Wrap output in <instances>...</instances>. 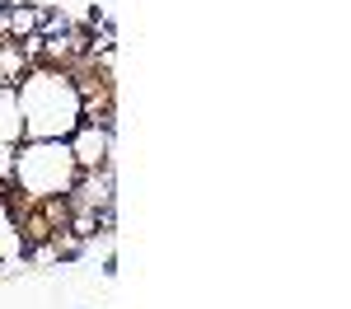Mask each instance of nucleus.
Instances as JSON below:
<instances>
[{
	"label": "nucleus",
	"mask_w": 351,
	"mask_h": 309,
	"mask_svg": "<svg viewBox=\"0 0 351 309\" xmlns=\"http://www.w3.org/2000/svg\"><path fill=\"white\" fill-rule=\"evenodd\" d=\"M19 117H24V140H71V132L80 127V112H84V99H80V84L66 66H28L19 84Z\"/></svg>",
	"instance_id": "f257e3e1"
},
{
	"label": "nucleus",
	"mask_w": 351,
	"mask_h": 309,
	"mask_svg": "<svg viewBox=\"0 0 351 309\" xmlns=\"http://www.w3.org/2000/svg\"><path fill=\"white\" fill-rule=\"evenodd\" d=\"M80 178V164L71 155L66 140H19L14 150V193L24 201H47V197H66Z\"/></svg>",
	"instance_id": "f03ea898"
},
{
	"label": "nucleus",
	"mask_w": 351,
	"mask_h": 309,
	"mask_svg": "<svg viewBox=\"0 0 351 309\" xmlns=\"http://www.w3.org/2000/svg\"><path fill=\"white\" fill-rule=\"evenodd\" d=\"M66 201H71V211H94L104 201H117V169H112V160L99 169H84L75 178V188L66 193Z\"/></svg>",
	"instance_id": "7ed1b4c3"
},
{
	"label": "nucleus",
	"mask_w": 351,
	"mask_h": 309,
	"mask_svg": "<svg viewBox=\"0 0 351 309\" xmlns=\"http://www.w3.org/2000/svg\"><path fill=\"white\" fill-rule=\"evenodd\" d=\"M112 140H117V127H99V122H80L75 132H71V155H75V164L84 169H99L112 160Z\"/></svg>",
	"instance_id": "20e7f679"
},
{
	"label": "nucleus",
	"mask_w": 351,
	"mask_h": 309,
	"mask_svg": "<svg viewBox=\"0 0 351 309\" xmlns=\"http://www.w3.org/2000/svg\"><path fill=\"white\" fill-rule=\"evenodd\" d=\"M24 249H28L24 225L10 211V201L0 197V262H5V267H10V262H24Z\"/></svg>",
	"instance_id": "39448f33"
},
{
	"label": "nucleus",
	"mask_w": 351,
	"mask_h": 309,
	"mask_svg": "<svg viewBox=\"0 0 351 309\" xmlns=\"http://www.w3.org/2000/svg\"><path fill=\"white\" fill-rule=\"evenodd\" d=\"M0 140H10V145L24 140V117H19V94H14V84L0 89Z\"/></svg>",
	"instance_id": "423d86ee"
},
{
	"label": "nucleus",
	"mask_w": 351,
	"mask_h": 309,
	"mask_svg": "<svg viewBox=\"0 0 351 309\" xmlns=\"http://www.w3.org/2000/svg\"><path fill=\"white\" fill-rule=\"evenodd\" d=\"M28 71V56L19 42H0V75H5V84H19V75Z\"/></svg>",
	"instance_id": "0eeeda50"
},
{
	"label": "nucleus",
	"mask_w": 351,
	"mask_h": 309,
	"mask_svg": "<svg viewBox=\"0 0 351 309\" xmlns=\"http://www.w3.org/2000/svg\"><path fill=\"white\" fill-rule=\"evenodd\" d=\"M52 244H56V267H71V262H80L84 249H89V244L71 239V234H66V239H52Z\"/></svg>",
	"instance_id": "6e6552de"
},
{
	"label": "nucleus",
	"mask_w": 351,
	"mask_h": 309,
	"mask_svg": "<svg viewBox=\"0 0 351 309\" xmlns=\"http://www.w3.org/2000/svg\"><path fill=\"white\" fill-rule=\"evenodd\" d=\"M94 230H99L104 239H112V234H117V201H104V206H94Z\"/></svg>",
	"instance_id": "1a4fd4ad"
},
{
	"label": "nucleus",
	"mask_w": 351,
	"mask_h": 309,
	"mask_svg": "<svg viewBox=\"0 0 351 309\" xmlns=\"http://www.w3.org/2000/svg\"><path fill=\"white\" fill-rule=\"evenodd\" d=\"M14 150H19V145L0 140V183H10V178H14Z\"/></svg>",
	"instance_id": "9d476101"
},
{
	"label": "nucleus",
	"mask_w": 351,
	"mask_h": 309,
	"mask_svg": "<svg viewBox=\"0 0 351 309\" xmlns=\"http://www.w3.org/2000/svg\"><path fill=\"white\" fill-rule=\"evenodd\" d=\"M99 272H104V277H117V253H108V258H104V267H99Z\"/></svg>",
	"instance_id": "9b49d317"
},
{
	"label": "nucleus",
	"mask_w": 351,
	"mask_h": 309,
	"mask_svg": "<svg viewBox=\"0 0 351 309\" xmlns=\"http://www.w3.org/2000/svg\"><path fill=\"white\" fill-rule=\"evenodd\" d=\"M10 5H14V0H0V10H10Z\"/></svg>",
	"instance_id": "f8f14e48"
},
{
	"label": "nucleus",
	"mask_w": 351,
	"mask_h": 309,
	"mask_svg": "<svg viewBox=\"0 0 351 309\" xmlns=\"http://www.w3.org/2000/svg\"><path fill=\"white\" fill-rule=\"evenodd\" d=\"M0 89H5V75H0Z\"/></svg>",
	"instance_id": "ddd939ff"
}]
</instances>
